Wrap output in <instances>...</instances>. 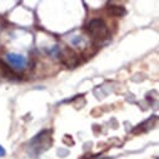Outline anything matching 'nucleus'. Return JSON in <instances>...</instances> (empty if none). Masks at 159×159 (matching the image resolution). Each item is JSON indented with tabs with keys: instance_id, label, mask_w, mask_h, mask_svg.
Wrapping results in <instances>:
<instances>
[{
	"instance_id": "obj_1",
	"label": "nucleus",
	"mask_w": 159,
	"mask_h": 159,
	"mask_svg": "<svg viewBox=\"0 0 159 159\" xmlns=\"http://www.w3.org/2000/svg\"><path fill=\"white\" fill-rule=\"evenodd\" d=\"M52 144H53V132L49 129H44L29 140L26 145V154L30 158L36 159L44 152H47L52 147Z\"/></svg>"
},
{
	"instance_id": "obj_2",
	"label": "nucleus",
	"mask_w": 159,
	"mask_h": 159,
	"mask_svg": "<svg viewBox=\"0 0 159 159\" xmlns=\"http://www.w3.org/2000/svg\"><path fill=\"white\" fill-rule=\"evenodd\" d=\"M85 31L93 36L94 39H98V40H102V39H105L109 36V30L107 24L104 23L103 19L100 18H94L92 19L87 25H85Z\"/></svg>"
},
{
	"instance_id": "obj_3",
	"label": "nucleus",
	"mask_w": 159,
	"mask_h": 159,
	"mask_svg": "<svg viewBox=\"0 0 159 159\" xmlns=\"http://www.w3.org/2000/svg\"><path fill=\"white\" fill-rule=\"evenodd\" d=\"M5 61H7L8 66L13 71H15V73L24 70L26 68V65H28L26 58L24 55H21V54H16V53H9V54H7L5 55Z\"/></svg>"
},
{
	"instance_id": "obj_4",
	"label": "nucleus",
	"mask_w": 159,
	"mask_h": 159,
	"mask_svg": "<svg viewBox=\"0 0 159 159\" xmlns=\"http://www.w3.org/2000/svg\"><path fill=\"white\" fill-rule=\"evenodd\" d=\"M108 13H109V15H111V16H123L124 14H125V9L123 8V7H116V5H108Z\"/></svg>"
},
{
	"instance_id": "obj_5",
	"label": "nucleus",
	"mask_w": 159,
	"mask_h": 159,
	"mask_svg": "<svg viewBox=\"0 0 159 159\" xmlns=\"http://www.w3.org/2000/svg\"><path fill=\"white\" fill-rule=\"evenodd\" d=\"M7 154V152H5V149L2 147V145H0V158H2V157H4Z\"/></svg>"
}]
</instances>
